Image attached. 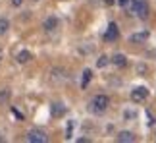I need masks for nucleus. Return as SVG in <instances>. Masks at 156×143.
<instances>
[{"label":"nucleus","instance_id":"f257e3e1","mask_svg":"<svg viewBox=\"0 0 156 143\" xmlns=\"http://www.w3.org/2000/svg\"><path fill=\"white\" fill-rule=\"evenodd\" d=\"M110 106V97L108 95H97L93 101H91V110L94 112V114H102V112Z\"/></svg>","mask_w":156,"mask_h":143},{"label":"nucleus","instance_id":"f03ea898","mask_svg":"<svg viewBox=\"0 0 156 143\" xmlns=\"http://www.w3.org/2000/svg\"><path fill=\"white\" fill-rule=\"evenodd\" d=\"M131 10H133V14L139 17V20H147L148 17V2L147 0H131Z\"/></svg>","mask_w":156,"mask_h":143},{"label":"nucleus","instance_id":"7ed1b4c3","mask_svg":"<svg viewBox=\"0 0 156 143\" xmlns=\"http://www.w3.org/2000/svg\"><path fill=\"white\" fill-rule=\"evenodd\" d=\"M27 141L29 143H46L48 141V135H46L43 130H29Z\"/></svg>","mask_w":156,"mask_h":143},{"label":"nucleus","instance_id":"20e7f679","mask_svg":"<svg viewBox=\"0 0 156 143\" xmlns=\"http://www.w3.org/2000/svg\"><path fill=\"white\" fill-rule=\"evenodd\" d=\"M147 97H148L147 87H135L133 91H131V101H133V103H145Z\"/></svg>","mask_w":156,"mask_h":143},{"label":"nucleus","instance_id":"39448f33","mask_svg":"<svg viewBox=\"0 0 156 143\" xmlns=\"http://www.w3.org/2000/svg\"><path fill=\"white\" fill-rule=\"evenodd\" d=\"M118 35H119L118 25H116V23H110V25H108V29H106V33H104V41H116Z\"/></svg>","mask_w":156,"mask_h":143},{"label":"nucleus","instance_id":"423d86ee","mask_svg":"<svg viewBox=\"0 0 156 143\" xmlns=\"http://www.w3.org/2000/svg\"><path fill=\"white\" fill-rule=\"evenodd\" d=\"M56 27H58V17L56 16H48L44 20V23H43V29H44V31H48V33L54 31Z\"/></svg>","mask_w":156,"mask_h":143},{"label":"nucleus","instance_id":"0eeeda50","mask_svg":"<svg viewBox=\"0 0 156 143\" xmlns=\"http://www.w3.org/2000/svg\"><path fill=\"white\" fill-rule=\"evenodd\" d=\"M147 39H148V31H139L129 37V43H145Z\"/></svg>","mask_w":156,"mask_h":143},{"label":"nucleus","instance_id":"6e6552de","mask_svg":"<svg viewBox=\"0 0 156 143\" xmlns=\"http://www.w3.org/2000/svg\"><path fill=\"white\" fill-rule=\"evenodd\" d=\"M50 112H52V116L60 118V116H64V114H66V106H64L62 103H54V105L50 106Z\"/></svg>","mask_w":156,"mask_h":143},{"label":"nucleus","instance_id":"1a4fd4ad","mask_svg":"<svg viewBox=\"0 0 156 143\" xmlns=\"http://www.w3.org/2000/svg\"><path fill=\"white\" fill-rule=\"evenodd\" d=\"M110 62H112L116 68H125V66H127V58H125L123 54H114V58H112Z\"/></svg>","mask_w":156,"mask_h":143},{"label":"nucleus","instance_id":"9d476101","mask_svg":"<svg viewBox=\"0 0 156 143\" xmlns=\"http://www.w3.org/2000/svg\"><path fill=\"white\" fill-rule=\"evenodd\" d=\"M116 139H118L119 143H133V141H135V135L131 134V132H119Z\"/></svg>","mask_w":156,"mask_h":143},{"label":"nucleus","instance_id":"9b49d317","mask_svg":"<svg viewBox=\"0 0 156 143\" xmlns=\"http://www.w3.org/2000/svg\"><path fill=\"white\" fill-rule=\"evenodd\" d=\"M91 79H93V72L91 70H83V75H81V89H87V85L91 83Z\"/></svg>","mask_w":156,"mask_h":143},{"label":"nucleus","instance_id":"f8f14e48","mask_svg":"<svg viewBox=\"0 0 156 143\" xmlns=\"http://www.w3.org/2000/svg\"><path fill=\"white\" fill-rule=\"evenodd\" d=\"M31 58H33V54L29 50H20V52H17V56H16V60L20 62V64H27Z\"/></svg>","mask_w":156,"mask_h":143},{"label":"nucleus","instance_id":"ddd939ff","mask_svg":"<svg viewBox=\"0 0 156 143\" xmlns=\"http://www.w3.org/2000/svg\"><path fill=\"white\" fill-rule=\"evenodd\" d=\"M8 29H10V21L6 17H0V35H4Z\"/></svg>","mask_w":156,"mask_h":143},{"label":"nucleus","instance_id":"4468645a","mask_svg":"<svg viewBox=\"0 0 156 143\" xmlns=\"http://www.w3.org/2000/svg\"><path fill=\"white\" fill-rule=\"evenodd\" d=\"M108 64H110V58H108L106 54H102V56L97 60V68H106Z\"/></svg>","mask_w":156,"mask_h":143},{"label":"nucleus","instance_id":"2eb2a0df","mask_svg":"<svg viewBox=\"0 0 156 143\" xmlns=\"http://www.w3.org/2000/svg\"><path fill=\"white\" fill-rule=\"evenodd\" d=\"M154 122H156V120H154V114L147 110V124H148V126H154Z\"/></svg>","mask_w":156,"mask_h":143},{"label":"nucleus","instance_id":"dca6fc26","mask_svg":"<svg viewBox=\"0 0 156 143\" xmlns=\"http://www.w3.org/2000/svg\"><path fill=\"white\" fill-rule=\"evenodd\" d=\"M8 97H10V91H8V89H6V91H0V101H6Z\"/></svg>","mask_w":156,"mask_h":143},{"label":"nucleus","instance_id":"f3484780","mask_svg":"<svg viewBox=\"0 0 156 143\" xmlns=\"http://www.w3.org/2000/svg\"><path fill=\"white\" fill-rule=\"evenodd\" d=\"M129 2H131V0H118V4H119V6H122V8H123V6H127Z\"/></svg>","mask_w":156,"mask_h":143},{"label":"nucleus","instance_id":"a211bd4d","mask_svg":"<svg viewBox=\"0 0 156 143\" xmlns=\"http://www.w3.org/2000/svg\"><path fill=\"white\" fill-rule=\"evenodd\" d=\"M12 4H14L16 8H17V6H21V4H23V0H12Z\"/></svg>","mask_w":156,"mask_h":143},{"label":"nucleus","instance_id":"6ab92c4d","mask_svg":"<svg viewBox=\"0 0 156 143\" xmlns=\"http://www.w3.org/2000/svg\"><path fill=\"white\" fill-rule=\"evenodd\" d=\"M114 2H116V0H104V4H106V6H112Z\"/></svg>","mask_w":156,"mask_h":143},{"label":"nucleus","instance_id":"aec40b11","mask_svg":"<svg viewBox=\"0 0 156 143\" xmlns=\"http://www.w3.org/2000/svg\"><path fill=\"white\" fill-rule=\"evenodd\" d=\"M2 56H4V54H2V50H0V60H2Z\"/></svg>","mask_w":156,"mask_h":143}]
</instances>
